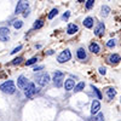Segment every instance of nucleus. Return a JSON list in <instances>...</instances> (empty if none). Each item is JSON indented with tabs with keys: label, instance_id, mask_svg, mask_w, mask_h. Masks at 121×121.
I'll return each mask as SVG.
<instances>
[{
	"label": "nucleus",
	"instance_id": "1",
	"mask_svg": "<svg viewBox=\"0 0 121 121\" xmlns=\"http://www.w3.org/2000/svg\"><path fill=\"white\" fill-rule=\"evenodd\" d=\"M0 90H1L3 92H5V93L12 95V93H15V91H16L15 82L12 81V80H7V81H5L4 84L0 85Z\"/></svg>",
	"mask_w": 121,
	"mask_h": 121
},
{
	"label": "nucleus",
	"instance_id": "2",
	"mask_svg": "<svg viewBox=\"0 0 121 121\" xmlns=\"http://www.w3.org/2000/svg\"><path fill=\"white\" fill-rule=\"evenodd\" d=\"M24 93L28 98H32L35 93H36V88H35V85L33 82H29L27 84V86L24 87Z\"/></svg>",
	"mask_w": 121,
	"mask_h": 121
},
{
	"label": "nucleus",
	"instance_id": "3",
	"mask_svg": "<svg viewBox=\"0 0 121 121\" xmlns=\"http://www.w3.org/2000/svg\"><path fill=\"white\" fill-rule=\"evenodd\" d=\"M70 58H72V53H70V51L69 50H64V51H62L59 53L57 60L59 63H64V62H67V60H69Z\"/></svg>",
	"mask_w": 121,
	"mask_h": 121
},
{
	"label": "nucleus",
	"instance_id": "4",
	"mask_svg": "<svg viewBox=\"0 0 121 121\" xmlns=\"http://www.w3.org/2000/svg\"><path fill=\"white\" fill-rule=\"evenodd\" d=\"M63 78H64L63 73H60V72H56L55 73V75H53V82H55L56 87H60V86H62Z\"/></svg>",
	"mask_w": 121,
	"mask_h": 121
},
{
	"label": "nucleus",
	"instance_id": "5",
	"mask_svg": "<svg viewBox=\"0 0 121 121\" xmlns=\"http://www.w3.org/2000/svg\"><path fill=\"white\" fill-rule=\"evenodd\" d=\"M50 81V76L48 74H41L36 78V82L40 85V86H45L47 82Z\"/></svg>",
	"mask_w": 121,
	"mask_h": 121
},
{
	"label": "nucleus",
	"instance_id": "6",
	"mask_svg": "<svg viewBox=\"0 0 121 121\" xmlns=\"http://www.w3.org/2000/svg\"><path fill=\"white\" fill-rule=\"evenodd\" d=\"M104 30H105V26H104V23L99 22L98 26H97L96 29H95V35H96V36H102V35L104 34Z\"/></svg>",
	"mask_w": 121,
	"mask_h": 121
},
{
	"label": "nucleus",
	"instance_id": "7",
	"mask_svg": "<svg viewBox=\"0 0 121 121\" xmlns=\"http://www.w3.org/2000/svg\"><path fill=\"white\" fill-rule=\"evenodd\" d=\"M27 9H28V3L27 1H18L15 13H21L22 11H26Z\"/></svg>",
	"mask_w": 121,
	"mask_h": 121
},
{
	"label": "nucleus",
	"instance_id": "8",
	"mask_svg": "<svg viewBox=\"0 0 121 121\" xmlns=\"http://www.w3.org/2000/svg\"><path fill=\"white\" fill-rule=\"evenodd\" d=\"M121 60V57L119 56V55H110L109 57H108V62L110 63V64H117Z\"/></svg>",
	"mask_w": 121,
	"mask_h": 121
},
{
	"label": "nucleus",
	"instance_id": "9",
	"mask_svg": "<svg viewBox=\"0 0 121 121\" xmlns=\"http://www.w3.org/2000/svg\"><path fill=\"white\" fill-rule=\"evenodd\" d=\"M99 109H100V103L98 102V100H93L92 102V107H91V114H97L99 112Z\"/></svg>",
	"mask_w": 121,
	"mask_h": 121
},
{
	"label": "nucleus",
	"instance_id": "10",
	"mask_svg": "<svg viewBox=\"0 0 121 121\" xmlns=\"http://www.w3.org/2000/svg\"><path fill=\"white\" fill-rule=\"evenodd\" d=\"M17 86H18L19 88H24V87L27 86V79H26L24 75H21V76L18 78V80H17Z\"/></svg>",
	"mask_w": 121,
	"mask_h": 121
},
{
	"label": "nucleus",
	"instance_id": "11",
	"mask_svg": "<svg viewBox=\"0 0 121 121\" xmlns=\"http://www.w3.org/2000/svg\"><path fill=\"white\" fill-rule=\"evenodd\" d=\"M75 86V82H74V80L73 79H68L65 80V84H64V87L67 91H70V90H73Z\"/></svg>",
	"mask_w": 121,
	"mask_h": 121
},
{
	"label": "nucleus",
	"instance_id": "12",
	"mask_svg": "<svg viewBox=\"0 0 121 121\" xmlns=\"http://www.w3.org/2000/svg\"><path fill=\"white\" fill-rule=\"evenodd\" d=\"M78 26L76 24H74V23H70L69 26H68V28H67V33L68 34H75L76 32H78Z\"/></svg>",
	"mask_w": 121,
	"mask_h": 121
},
{
	"label": "nucleus",
	"instance_id": "13",
	"mask_svg": "<svg viewBox=\"0 0 121 121\" xmlns=\"http://www.w3.org/2000/svg\"><path fill=\"white\" fill-rule=\"evenodd\" d=\"M82 23H84V26L86 28H92V26H93V18L92 17H87V18L84 19Z\"/></svg>",
	"mask_w": 121,
	"mask_h": 121
},
{
	"label": "nucleus",
	"instance_id": "14",
	"mask_svg": "<svg viewBox=\"0 0 121 121\" xmlns=\"http://www.w3.org/2000/svg\"><path fill=\"white\" fill-rule=\"evenodd\" d=\"M88 48H90V51H91V52H93V53H98V52H99V50H100V48H99V45L96 44V43H92V44L90 45Z\"/></svg>",
	"mask_w": 121,
	"mask_h": 121
},
{
	"label": "nucleus",
	"instance_id": "15",
	"mask_svg": "<svg viewBox=\"0 0 121 121\" xmlns=\"http://www.w3.org/2000/svg\"><path fill=\"white\" fill-rule=\"evenodd\" d=\"M107 95H108L109 99H113L116 95V91L114 90V87H109V88H107Z\"/></svg>",
	"mask_w": 121,
	"mask_h": 121
},
{
	"label": "nucleus",
	"instance_id": "16",
	"mask_svg": "<svg viewBox=\"0 0 121 121\" xmlns=\"http://www.w3.org/2000/svg\"><path fill=\"white\" fill-rule=\"evenodd\" d=\"M76 55H78V58H79V59H85V58H86V52H85L84 48H79L78 52H76Z\"/></svg>",
	"mask_w": 121,
	"mask_h": 121
},
{
	"label": "nucleus",
	"instance_id": "17",
	"mask_svg": "<svg viewBox=\"0 0 121 121\" xmlns=\"http://www.w3.org/2000/svg\"><path fill=\"white\" fill-rule=\"evenodd\" d=\"M100 11H102V12H100V15H102L103 17H107L108 15H109V12H110V9H109V6H102V10H100Z\"/></svg>",
	"mask_w": 121,
	"mask_h": 121
},
{
	"label": "nucleus",
	"instance_id": "18",
	"mask_svg": "<svg viewBox=\"0 0 121 121\" xmlns=\"http://www.w3.org/2000/svg\"><path fill=\"white\" fill-rule=\"evenodd\" d=\"M9 28H0V36H9Z\"/></svg>",
	"mask_w": 121,
	"mask_h": 121
},
{
	"label": "nucleus",
	"instance_id": "19",
	"mask_svg": "<svg viewBox=\"0 0 121 121\" xmlns=\"http://www.w3.org/2000/svg\"><path fill=\"white\" fill-rule=\"evenodd\" d=\"M43 26H44V21H43V19H38V21L34 23V28L35 29H40Z\"/></svg>",
	"mask_w": 121,
	"mask_h": 121
},
{
	"label": "nucleus",
	"instance_id": "20",
	"mask_svg": "<svg viewBox=\"0 0 121 121\" xmlns=\"http://www.w3.org/2000/svg\"><path fill=\"white\" fill-rule=\"evenodd\" d=\"M84 87H85V82H79V84L75 86V90H74V91H75V92H80V91H81Z\"/></svg>",
	"mask_w": 121,
	"mask_h": 121
},
{
	"label": "nucleus",
	"instance_id": "21",
	"mask_svg": "<svg viewBox=\"0 0 121 121\" xmlns=\"http://www.w3.org/2000/svg\"><path fill=\"white\" fill-rule=\"evenodd\" d=\"M57 13H58V10H57V9H53L52 11L48 13V19H52V18H53V17H55Z\"/></svg>",
	"mask_w": 121,
	"mask_h": 121
},
{
	"label": "nucleus",
	"instance_id": "22",
	"mask_svg": "<svg viewBox=\"0 0 121 121\" xmlns=\"http://www.w3.org/2000/svg\"><path fill=\"white\" fill-rule=\"evenodd\" d=\"M36 60H38V58H36V57H33V58H30L29 60H27V62H26V65H32V64L36 63Z\"/></svg>",
	"mask_w": 121,
	"mask_h": 121
},
{
	"label": "nucleus",
	"instance_id": "23",
	"mask_svg": "<svg viewBox=\"0 0 121 121\" xmlns=\"http://www.w3.org/2000/svg\"><path fill=\"white\" fill-rule=\"evenodd\" d=\"M22 26H23V22H22V21H15V22H13V27H15L16 29L22 28Z\"/></svg>",
	"mask_w": 121,
	"mask_h": 121
},
{
	"label": "nucleus",
	"instance_id": "24",
	"mask_svg": "<svg viewBox=\"0 0 121 121\" xmlns=\"http://www.w3.org/2000/svg\"><path fill=\"white\" fill-rule=\"evenodd\" d=\"M92 90H93V92L97 95V98H98V99H102V95H100V92L98 91V88H97V87H95V86L92 85Z\"/></svg>",
	"mask_w": 121,
	"mask_h": 121
},
{
	"label": "nucleus",
	"instance_id": "25",
	"mask_svg": "<svg viewBox=\"0 0 121 121\" xmlns=\"http://www.w3.org/2000/svg\"><path fill=\"white\" fill-rule=\"evenodd\" d=\"M22 60H23V57H17V58H15V59L12 60L11 63H12L13 65H16V64H19V63L22 62Z\"/></svg>",
	"mask_w": 121,
	"mask_h": 121
},
{
	"label": "nucleus",
	"instance_id": "26",
	"mask_svg": "<svg viewBox=\"0 0 121 121\" xmlns=\"http://www.w3.org/2000/svg\"><path fill=\"white\" fill-rule=\"evenodd\" d=\"M115 45H116V43H115V40H114V39H110L109 41L107 43V46H108V47H114Z\"/></svg>",
	"mask_w": 121,
	"mask_h": 121
},
{
	"label": "nucleus",
	"instance_id": "27",
	"mask_svg": "<svg viewBox=\"0 0 121 121\" xmlns=\"http://www.w3.org/2000/svg\"><path fill=\"white\" fill-rule=\"evenodd\" d=\"M103 117H104V115H103L102 113H99V114L95 117V121H104V119H103Z\"/></svg>",
	"mask_w": 121,
	"mask_h": 121
},
{
	"label": "nucleus",
	"instance_id": "28",
	"mask_svg": "<svg viewBox=\"0 0 121 121\" xmlns=\"http://www.w3.org/2000/svg\"><path fill=\"white\" fill-rule=\"evenodd\" d=\"M93 0H87V1H86V9H91V7H92L93 6Z\"/></svg>",
	"mask_w": 121,
	"mask_h": 121
},
{
	"label": "nucleus",
	"instance_id": "29",
	"mask_svg": "<svg viewBox=\"0 0 121 121\" xmlns=\"http://www.w3.org/2000/svg\"><path fill=\"white\" fill-rule=\"evenodd\" d=\"M21 50H22V45H19V46H17L16 48H13V51H11V53L15 55V53H17L18 51H21Z\"/></svg>",
	"mask_w": 121,
	"mask_h": 121
},
{
	"label": "nucleus",
	"instance_id": "30",
	"mask_svg": "<svg viewBox=\"0 0 121 121\" xmlns=\"http://www.w3.org/2000/svg\"><path fill=\"white\" fill-rule=\"evenodd\" d=\"M99 73L102 74V75H105V73H107V69H105V68H103V67H100V68H99Z\"/></svg>",
	"mask_w": 121,
	"mask_h": 121
},
{
	"label": "nucleus",
	"instance_id": "31",
	"mask_svg": "<svg viewBox=\"0 0 121 121\" xmlns=\"http://www.w3.org/2000/svg\"><path fill=\"white\" fill-rule=\"evenodd\" d=\"M69 16H70V12L68 11V12H65V13L63 15V19H68V18H69Z\"/></svg>",
	"mask_w": 121,
	"mask_h": 121
},
{
	"label": "nucleus",
	"instance_id": "32",
	"mask_svg": "<svg viewBox=\"0 0 121 121\" xmlns=\"http://www.w3.org/2000/svg\"><path fill=\"white\" fill-rule=\"evenodd\" d=\"M0 40L1 41H9V36H0Z\"/></svg>",
	"mask_w": 121,
	"mask_h": 121
},
{
	"label": "nucleus",
	"instance_id": "33",
	"mask_svg": "<svg viewBox=\"0 0 121 121\" xmlns=\"http://www.w3.org/2000/svg\"><path fill=\"white\" fill-rule=\"evenodd\" d=\"M43 68H44L43 65H39V67H35V68H34L33 70H34V72H38V70H41Z\"/></svg>",
	"mask_w": 121,
	"mask_h": 121
},
{
	"label": "nucleus",
	"instance_id": "34",
	"mask_svg": "<svg viewBox=\"0 0 121 121\" xmlns=\"http://www.w3.org/2000/svg\"><path fill=\"white\" fill-rule=\"evenodd\" d=\"M28 15H29V11H28V10H26V11H24V13H23V16H24V17H27Z\"/></svg>",
	"mask_w": 121,
	"mask_h": 121
}]
</instances>
